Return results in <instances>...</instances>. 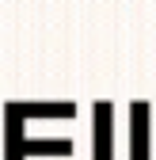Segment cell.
I'll return each mask as SVG.
<instances>
[{
    "instance_id": "obj_1",
    "label": "cell",
    "mask_w": 156,
    "mask_h": 160,
    "mask_svg": "<svg viewBox=\"0 0 156 160\" xmlns=\"http://www.w3.org/2000/svg\"><path fill=\"white\" fill-rule=\"evenodd\" d=\"M149 133H152V118L149 103H129V160H149Z\"/></svg>"
},
{
    "instance_id": "obj_2",
    "label": "cell",
    "mask_w": 156,
    "mask_h": 160,
    "mask_svg": "<svg viewBox=\"0 0 156 160\" xmlns=\"http://www.w3.org/2000/svg\"><path fill=\"white\" fill-rule=\"evenodd\" d=\"M95 160H107V137H110V103H95Z\"/></svg>"
}]
</instances>
